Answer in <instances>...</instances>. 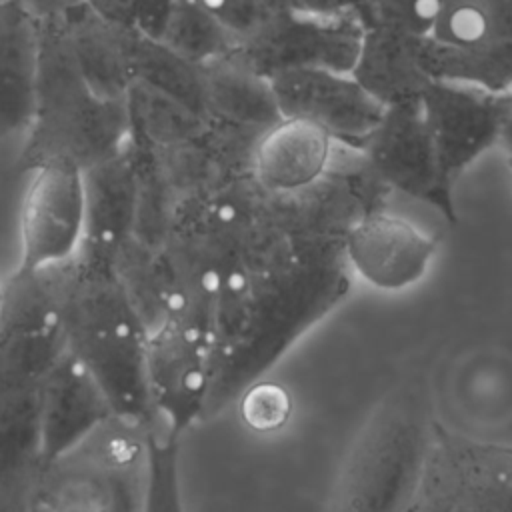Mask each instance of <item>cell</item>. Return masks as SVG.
Here are the masks:
<instances>
[{
    "label": "cell",
    "mask_w": 512,
    "mask_h": 512,
    "mask_svg": "<svg viewBox=\"0 0 512 512\" xmlns=\"http://www.w3.org/2000/svg\"><path fill=\"white\" fill-rule=\"evenodd\" d=\"M62 348L50 270H14L0 300V512H24L44 474V386Z\"/></svg>",
    "instance_id": "obj_2"
},
{
    "label": "cell",
    "mask_w": 512,
    "mask_h": 512,
    "mask_svg": "<svg viewBox=\"0 0 512 512\" xmlns=\"http://www.w3.org/2000/svg\"><path fill=\"white\" fill-rule=\"evenodd\" d=\"M364 28L346 12L286 6L232 54L264 78L290 68H330L352 74Z\"/></svg>",
    "instance_id": "obj_11"
},
{
    "label": "cell",
    "mask_w": 512,
    "mask_h": 512,
    "mask_svg": "<svg viewBox=\"0 0 512 512\" xmlns=\"http://www.w3.org/2000/svg\"><path fill=\"white\" fill-rule=\"evenodd\" d=\"M418 106L430 134L444 182L456 180L490 148L498 146L504 118L512 106V90L500 92L480 84L432 78Z\"/></svg>",
    "instance_id": "obj_10"
},
{
    "label": "cell",
    "mask_w": 512,
    "mask_h": 512,
    "mask_svg": "<svg viewBox=\"0 0 512 512\" xmlns=\"http://www.w3.org/2000/svg\"><path fill=\"white\" fill-rule=\"evenodd\" d=\"M362 150L382 184L434 206L448 222H456L454 190L440 174L418 102L386 106Z\"/></svg>",
    "instance_id": "obj_14"
},
{
    "label": "cell",
    "mask_w": 512,
    "mask_h": 512,
    "mask_svg": "<svg viewBox=\"0 0 512 512\" xmlns=\"http://www.w3.org/2000/svg\"><path fill=\"white\" fill-rule=\"evenodd\" d=\"M64 344L94 376L116 418L154 430L144 382L148 322L116 270L76 258L50 270Z\"/></svg>",
    "instance_id": "obj_3"
},
{
    "label": "cell",
    "mask_w": 512,
    "mask_h": 512,
    "mask_svg": "<svg viewBox=\"0 0 512 512\" xmlns=\"http://www.w3.org/2000/svg\"><path fill=\"white\" fill-rule=\"evenodd\" d=\"M158 42L196 66L218 60L236 48V42L192 0H176Z\"/></svg>",
    "instance_id": "obj_22"
},
{
    "label": "cell",
    "mask_w": 512,
    "mask_h": 512,
    "mask_svg": "<svg viewBox=\"0 0 512 512\" xmlns=\"http://www.w3.org/2000/svg\"><path fill=\"white\" fill-rule=\"evenodd\" d=\"M206 12L234 42L254 38L262 32L284 8L280 0H192Z\"/></svg>",
    "instance_id": "obj_24"
},
{
    "label": "cell",
    "mask_w": 512,
    "mask_h": 512,
    "mask_svg": "<svg viewBox=\"0 0 512 512\" xmlns=\"http://www.w3.org/2000/svg\"><path fill=\"white\" fill-rule=\"evenodd\" d=\"M438 236L412 220L372 208L342 234V254L354 278L382 292H402L428 274Z\"/></svg>",
    "instance_id": "obj_15"
},
{
    "label": "cell",
    "mask_w": 512,
    "mask_h": 512,
    "mask_svg": "<svg viewBox=\"0 0 512 512\" xmlns=\"http://www.w3.org/2000/svg\"><path fill=\"white\" fill-rule=\"evenodd\" d=\"M0 300H2V282H0Z\"/></svg>",
    "instance_id": "obj_29"
},
{
    "label": "cell",
    "mask_w": 512,
    "mask_h": 512,
    "mask_svg": "<svg viewBox=\"0 0 512 512\" xmlns=\"http://www.w3.org/2000/svg\"><path fill=\"white\" fill-rule=\"evenodd\" d=\"M408 512H512V446L472 438L434 420Z\"/></svg>",
    "instance_id": "obj_7"
},
{
    "label": "cell",
    "mask_w": 512,
    "mask_h": 512,
    "mask_svg": "<svg viewBox=\"0 0 512 512\" xmlns=\"http://www.w3.org/2000/svg\"><path fill=\"white\" fill-rule=\"evenodd\" d=\"M142 192L128 150L84 170V228L76 260L116 270L136 240Z\"/></svg>",
    "instance_id": "obj_16"
},
{
    "label": "cell",
    "mask_w": 512,
    "mask_h": 512,
    "mask_svg": "<svg viewBox=\"0 0 512 512\" xmlns=\"http://www.w3.org/2000/svg\"><path fill=\"white\" fill-rule=\"evenodd\" d=\"M214 338L176 318H162L150 330L144 352V382L154 430L180 436L206 416L212 388Z\"/></svg>",
    "instance_id": "obj_9"
},
{
    "label": "cell",
    "mask_w": 512,
    "mask_h": 512,
    "mask_svg": "<svg viewBox=\"0 0 512 512\" xmlns=\"http://www.w3.org/2000/svg\"><path fill=\"white\" fill-rule=\"evenodd\" d=\"M144 512H184L178 476V440L148 432V490Z\"/></svg>",
    "instance_id": "obj_23"
},
{
    "label": "cell",
    "mask_w": 512,
    "mask_h": 512,
    "mask_svg": "<svg viewBox=\"0 0 512 512\" xmlns=\"http://www.w3.org/2000/svg\"><path fill=\"white\" fill-rule=\"evenodd\" d=\"M498 146H502V150L508 154V158L512 160V106L504 118V124H502V132H500V140H498Z\"/></svg>",
    "instance_id": "obj_27"
},
{
    "label": "cell",
    "mask_w": 512,
    "mask_h": 512,
    "mask_svg": "<svg viewBox=\"0 0 512 512\" xmlns=\"http://www.w3.org/2000/svg\"><path fill=\"white\" fill-rule=\"evenodd\" d=\"M20 154V170L66 164L88 170L126 148L128 108L98 92L76 42L58 24L38 22L36 108Z\"/></svg>",
    "instance_id": "obj_4"
},
{
    "label": "cell",
    "mask_w": 512,
    "mask_h": 512,
    "mask_svg": "<svg viewBox=\"0 0 512 512\" xmlns=\"http://www.w3.org/2000/svg\"><path fill=\"white\" fill-rule=\"evenodd\" d=\"M422 58L430 78L512 90V0H442Z\"/></svg>",
    "instance_id": "obj_8"
},
{
    "label": "cell",
    "mask_w": 512,
    "mask_h": 512,
    "mask_svg": "<svg viewBox=\"0 0 512 512\" xmlns=\"http://www.w3.org/2000/svg\"><path fill=\"white\" fill-rule=\"evenodd\" d=\"M148 428L112 418L40 478L38 512H144Z\"/></svg>",
    "instance_id": "obj_6"
},
{
    "label": "cell",
    "mask_w": 512,
    "mask_h": 512,
    "mask_svg": "<svg viewBox=\"0 0 512 512\" xmlns=\"http://www.w3.org/2000/svg\"><path fill=\"white\" fill-rule=\"evenodd\" d=\"M334 138L322 128L280 118L262 130L252 152V180L270 194L286 196L312 188L328 176Z\"/></svg>",
    "instance_id": "obj_18"
},
{
    "label": "cell",
    "mask_w": 512,
    "mask_h": 512,
    "mask_svg": "<svg viewBox=\"0 0 512 512\" xmlns=\"http://www.w3.org/2000/svg\"><path fill=\"white\" fill-rule=\"evenodd\" d=\"M510 168H512V160H510Z\"/></svg>",
    "instance_id": "obj_30"
},
{
    "label": "cell",
    "mask_w": 512,
    "mask_h": 512,
    "mask_svg": "<svg viewBox=\"0 0 512 512\" xmlns=\"http://www.w3.org/2000/svg\"><path fill=\"white\" fill-rule=\"evenodd\" d=\"M84 228V172L66 164L32 170L20 210L16 270L46 272L70 262Z\"/></svg>",
    "instance_id": "obj_12"
},
{
    "label": "cell",
    "mask_w": 512,
    "mask_h": 512,
    "mask_svg": "<svg viewBox=\"0 0 512 512\" xmlns=\"http://www.w3.org/2000/svg\"><path fill=\"white\" fill-rule=\"evenodd\" d=\"M268 80L280 116L306 120L350 146L362 148L386 110L350 72L290 68Z\"/></svg>",
    "instance_id": "obj_13"
},
{
    "label": "cell",
    "mask_w": 512,
    "mask_h": 512,
    "mask_svg": "<svg viewBox=\"0 0 512 512\" xmlns=\"http://www.w3.org/2000/svg\"><path fill=\"white\" fill-rule=\"evenodd\" d=\"M38 82V20L22 0H0V140L26 132Z\"/></svg>",
    "instance_id": "obj_19"
},
{
    "label": "cell",
    "mask_w": 512,
    "mask_h": 512,
    "mask_svg": "<svg viewBox=\"0 0 512 512\" xmlns=\"http://www.w3.org/2000/svg\"><path fill=\"white\" fill-rule=\"evenodd\" d=\"M432 424L420 378L388 390L370 410L342 462L328 512H408L424 472Z\"/></svg>",
    "instance_id": "obj_5"
},
{
    "label": "cell",
    "mask_w": 512,
    "mask_h": 512,
    "mask_svg": "<svg viewBox=\"0 0 512 512\" xmlns=\"http://www.w3.org/2000/svg\"><path fill=\"white\" fill-rule=\"evenodd\" d=\"M176 0H128L130 16L140 32L148 40H160Z\"/></svg>",
    "instance_id": "obj_26"
},
{
    "label": "cell",
    "mask_w": 512,
    "mask_h": 512,
    "mask_svg": "<svg viewBox=\"0 0 512 512\" xmlns=\"http://www.w3.org/2000/svg\"><path fill=\"white\" fill-rule=\"evenodd\" d=\"M200 68L206 104H212L226 118L262 130L282 118L270 80L248 68L232 52Z\"/></svg>",
    "instance_id": "obj_21"
},
{
    "label": "cell",
    "mask_w": 512,
    "mask_h": 512,
    "mask_svg": "<svg viewBox=\"0 0 512 512\" xmlns=\"http://www.w3.org/2000/svg\"><path fill=\"white\" fill-rule=\"evenodd\" d=\"M280 2H282V4H286V6L296 8V6H294V2H296V0H280ZM328 2H330V0H328ZM330 4H332V2H330ZM300 8H302V10H314V8L310 6V2H308V0H300Z\"/></svg>",
    "instance_id": "obj_28"
},
{
    "label": "cell",
    "mask_w": 512,
    "mask_h": 512,
    "mask_svg": "<svg viewBox=\"0 0 512 512\" xmlns=\"http://www.w3.org/2000/svg\"><path fill=\"white\" fill-rule=\"evenodd\" d=\"M422 42L424 38L384 24L364 28L352 76L384 106L418 102L432 80L424 66Z\"/></svg>",
    "instance_id": "obj_20"
},
{
    "label": "cell",
    "mask_w": 512,
    "mask_h": 512,
    "mask_svg": "<svg viewBox=\"0 0 512 512\" xmlns=\"http://www.w3.org/2000/svg\"><path fill=\"white\" fill-rule=\"evenodd\" d=\"M112 418L116 416L94 376L68 352L64 344L48 372L44 386V472Z\"/></svg>",
    "instance_id": "obj_17"
},
{
    "label": "cell",
    "mask_w": 512,
    "mask_h": 512,
    "mask_svg": "<svg viewBox=\"0 0 512 512\" xmlns=\"http://www.w3.org/2000/svg\"><path fill=\"white\" fill-rule=\"evenodd\" d=\"M238 400L242 402L244 422L258 430H274L290 414V396L276 384L256 382Z\"/></svg>",
    "instance_id": "obj_25"
},
{
    "label": "cell",
    "mask_w": 512,
    "mask_h": 512,
    "mask_svg": "<svg viewBox=\"0 0 512 512\" xmlns=\"http://www.w3.org/2000/svg\"><path fill=\"white\" fill-rule=\"evenodd\" d=\"M352 280L342 236L296 240L256 268L238 296L218 310L204 420L260 382L348 298Z\"/></svg>",
    "instance_id": "obj_1"
}]
</instances>
